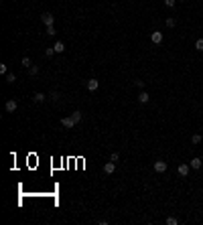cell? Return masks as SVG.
Masks as SVG:
<instances>
[{"label":"cell","instance_id":"cell-1","mask_svg":"<svg viewBox=\"0 0 203 225\" xmlns=\"http://www.w3.org/2000/svg\"><path fill=\"white\" fill-rule=\"evenodd\" d=\"M152 168H154V170L158 172V175H161V172H167V168H169V164H167L165 160H157V162L152 164Z\"/></svg>","mask_w":203,"mask_h":225},{"label":"cell","instance_id":"cell-2","mask_svg":"<svg viewBox=\"0 0 203 225\" xmlns=\"http://www.w3.org/2000/svg\"><path fill=\"white\" fill-rule=\"evenodd\" d=\"M41 20H43V24H45V27H51V24L55 23V18H53V14H51V12H43V14H41Z\"/></svg>","mask_w":203,"mask_h":225},{"label":"cell","instance_id":"cell-3","mask_svg":"<svg viewBox=\"0 0 203 225\" xmlns=\"http://www.w3.org/2000/svg\"><path fill=\"white\" fill-rule=\"evenodd\" d=\"M4 107H6V112H8V114H12V112H16L19 103H16V99H8V102L4 103Z\"/></svg>","mask_w":203,"mask_h":225},{"label":"cell","instance_id":"cell-4","mask_svg":"<svg viewBox=\"0 0 203 225\" xmlns=\"http://www.w3.org/2000/svg\"><path fill=\"white\" fill-rule=\"evenodd\" d=\"M189 166L193 168V170H199V168L203 166V160L199 156H195V158H191V162H189Z\"/></svg>","mask_w":203,"mask_h":225},{"label":"cell","instance_id":"cell-5","mask_svg":"<svg viewBox=\"0 0 203 225\" xmlns=\"http://www.w3.org/2000/svg\"><path fill=\"white\" fill-rule=\"evenodd\" d=\"M61 126H63V128H69V130H71L73 126H75V120H73L71 116H69V118H61Z\"/></svg>","mask_w":203,"mask_h":225},{"label":"cell","instance_id":"cell-6","mask_svg":"<svg viewBox=\"0 0 203 225\" xmlns=\"http://www.w3.org/2000/svg\"><path fill=\"white\" fill-rule=\"evenodd\" d=\"M114 170H116V162H106L104 164V172H106V175H114Z\"/></svg>","mask_w":203,"mask_h":225},{"label":"cell","instance_id":"cell-7","mask_svg":"<svg viewBox=\"0 0 203 225\" xmlns=\"http://www.w3.org/2000/svg\"><path fill=\"white\" fill-rule=\"evenodd\" d=\"M150 41L154 43V45H161L163 43V33H158V31H154L152 34H150Z\"/></svg>","mask_w":203,"mask_h":225},{"label":"cell","instance_id":"cell-8","mask_svg":"<svg viewBox=\"0 0 203 225\" xmlns=\"http://www.w3.org/2000/svg\"><path fill=\"white\" fill-rule=\"evenodd\" d=\"M177 170H179L181 176H187L189 170H191V166H189V164H179V168H177Z\"/></svg>","mask_w":203,"mask_h":225},{"label":"cell","instance_id":"cell-9","mask_svg":"<svg viewBox=\"0 0 203 225\" xmlns=\"http://www.w3.org/2000/svg\"><path fill=\"white\" fill-rule=\"evenodd\" d=\"M98 87H100V81H98V79H89L88 81V89H89V92H96Z\"/></svg>","mask_w":203,"mask_h":225},{"label":"cell","instance_id":"cell-10","mask_svg":"<svg viewBox=\"0 0 203 225\" xmlns=\"http://www.w3.org/2000/svg\"><path fill=\"white\" fill-rule=\"evenodd\" d=\"M148 99H150V96L146 92H140L138 93V103H148Z\"/></svg>","mask_w":203,"mask_h":225},{"label":"cell","instance_id":"cell-11","mask_svg":"<svg viewBox=\"0 0 203 225\" xmlns=\"http://www.w3.org/2000/svg\"><path fill=\"white\" fill-rule=\"evenodd\" d=\"M33 99H35V102H37V103H43V102H45V99H47V96H45V93H41V92H37V93H35V96H33Z\"/></svg>","mask_w":203,"mask_h":225},{"label":"cell","instance_id":"cell-12","mask_svg":"<svg viewBox=\"0 0 203 225\" xmlns=\"http://www.w3.org/2000/svg\"><path fill=\"white\" fill-rule=\"evenodd\" d=\"M63 51H65V45H63L61 41H57L55 43V53H63Z\"/></svg>","mask_w":203,"mask_h":225},{"label":"cell","instance_id":"cell-13","mask_svg":"<svg viewBox=\"0 0 203 225\" xmlns=\"http://www.w3.org/2000/svg\"><path fill=\"white\" fill-rule=\"evenodd\" d=\"M14 81H16V75L14 73H8L6 75V83H14Z\"/></svg>","mask_w":203,"mask_h":225},{"label":"cell","instance_id":"cell-14","mask_svg":"<svg viewBox=\"0 0 203 225\" xmlns=\"http://www.w3.org/2000/svg\"><path fill=\"white\" fill-rule=\"evenodd\" d=\"M191 142H193V144H199V142H201V134H193V136H191Z\"/></svg>","mask_w":203,"mask_h":225},{"label":"cell","instance_id":"cell-15","mask_svg":"<svg viewBox=\"0 0 203 225\" xmlns=\"http://www.w3.org/2000/svg\"><path fill=\"white\" fill-rule=\"evenodd\" d=\"M71 118L75 120V124H77V122H81V112H73V114H71Z\"/></svg>","mask_w":203,"mask_h":225},{"label":"cell","instance_id":"cell-16","mask_svg":"<svg viewBox=\"0 0 203 225\" xmlns=\"http://www.w3.org/2000/svg\"><path fill=\"white\" fill-rule=\"evenodd\" d=\"M175 24H177V20L173 18V16H169V18H167V27H169V29H173Z\"/></svg>","mask_w":203,"mask_h":225},{"label":"cell","instance_id":"cell-17","mask_svg":"<svg viewBox=\"0 0 203 225\" xmlns=\"http://www.w3.org/2000/svg\"><path fill=\"white\" fill-rule=\"evenodd\" d=\"M195 49L197 51H203V39H197V41H195Z\"/></svg>","mask_w":203,"mask_h":225},{"label":"cell","instance_id":"cell-18","mask_svg":"<svg viewBox=\"0 0 203 225\" xmlns=\"http://www.w3.org/2000/svg\"><path fill=\"white\" fill-rule=\"evenodd\" d=\"M177 223H179L177 217H167V225H177Z\"/></svg>","mask_w":203,"mask_h":225},{"label":"cell","instance_id":"cell-19","mask_svg":"<svg viewBox=\"0 0 203 225\" xmlns=\"http://www.w3.org/2000/svg\"><path fill=\"white\" fill-rule=\"evenodd\" d=\"M55 53V47H49V49H45V57H53Z\"/></svg>","mask_w":203,"mask_h":225},{"label":"cell","instance_id":"cell-20","mask_svg":"<svg viewBox=\"0 0 203 225\" xmlns=\"http://www.w3.org/2000/svg\"><path fill=\"white\" fill-rule=\"evenodd\" d=\"M47 34H49V37H55V34H57V33H55V27H53V24H51V27H47Z\"/></svg>","mask_w":203,"mask_h":225},{"label":"cell","instance_id":"cell-21","mask_svg":"<svg viewBox=\"0 0 203 225\" xmlns=\"http://www.w3.org/2000/svg\"><path fill=\"white\" fill-rule=\"evenodd\" d=\"M29 73H31V75H37V73H39V67H37V65H31V67H29Z\"/></svg>","mask_w":203,"mask_h":225},{"label":"cell","instance_id":"cell-22","mask_svg":"<svg viewBox=\"0 0 203 225\" xmlns=\"http://www.w3.org/2000/svg\"><path fill=\"white\" fill-rule=\"evenodd\" d=\"M118 158H120L118 152H112V154H110V160H112V162H118Z\"/></svg>","mask_w":203,"mask_h":225},{"label":"cell","instance_id":"cell-23","mask_svg":"<svg viewBox=\"0 0 203 225\" xmlns=\"http://www.w3.org/2000/svg\"><path fill=\"white\" fill-rule=\"evenodd\" d=\"M23 65H24V67L29 69V67H31L33 63H31V59H29V57H23Z\"/></svg>","mask_w":203,"mask_h":225},{"label":"cell","instance_id":"cell-24","mask_svg":"<svg viewBox=\"0 0 203 225\" xmlns=\"http://www.w3.org/2000/svg\"><path fill=\"white\" fill-rule=\"evenodd\" d=\"M175 2H177V0H165V4H167L169 8H173V6H175Z\"/></svg>","mask_w":203,"mask_h":225},{"label":"cell","instance_id":"cell-25","mask_svg":"<svg viewBox=\"0 0 203 225\" xmlns=\"http://www.w3.org/2000/svg\"><path fill=\"white\" fill-rule=\"evenodd\" d=\"M51 99H53V102H57V99H59V93L53 92V93H51Z\"/></svg>","mask_w":203,"mask_h":225},{"label":"cell","instance_id":"cell-26","mask_svg":"<svg viewBox=\"0 0 203 225\" xmlns=\"http://www.w3.org/2000/svg\"><path fill=\"white\" fill-rule=\"evenodd\" d=\"M0 73H2V75H6V65H4V63L0 65Z\"/></svg>","mask_w":203,"mask_h":225},{"label":"cell","instance_id":"cell-27","mask_svg":"<svg viewBox=\"0 0 203 225\" xmlns=\"http://www.w3.org/2000/svg\"><path fill=\"white\" fill-rule=\"evenodd\" d=\"M136 87H140V89H144V81H140V79H138V81H136Z\"/></svg>","mask_w":203,"mask_h":225},{"label":"cell","instance_id":"cell-28","mask_svg":"<svg viewBox=\"0 0 203 225\" xmlns=\"http://www.w3.org/2000/svg\"><path fill=\"white\" fill-rule=\"evenodd\" d=\"M177 2H181V0H177Z\"/></svg>","mask_w":203,"mask_h":225}]
</instances>
